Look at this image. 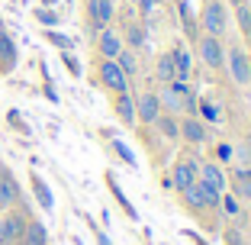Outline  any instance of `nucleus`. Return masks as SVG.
I'll return each instance as SVG.
<instances>
[{
    "label": "nucleus",
    "mask_w": 251,
    "mask_h": 245,
    "mask_svg": "<svg viewBox=\"0 0 251 245\" xmlns=\"http://www.w3.org/2000/svg\"><path fill=\"white\" fill-rule=\"evenodd\" d=\"M26 219H29V210L23 207H13V210H3V216H0V242L3 245H16L23 236V229H26Z\"/></svg>",
    "instance_id": "nucleus-2"
},
{
    "label": "nucleus",
    "mask_w": 251,
    "mask_h": 245,
    "mask_svg": "<svg viewBox=\"0 0 251 245\" xmlns=\"http://www.w3.org/2000/svg\"><path fill=\"white\" fill-rule=\"evenodd\" d=\"M197 171H200V158L193 152H184V155L174 162V171H171V181H174V191H184L197 181Z\"/></svg>",
    "instance_id": "nucleus-6"
},
{
    "label": "nucleus",
    "mask_w": 251,
    "mask_h": 245,
    "mask_svg": "<svg viewBox=\"0 0 251 245\" xmlns=\"http://www.w3.org/2000/svg\"><path fill=\"white\" fill-rule=\"evenodd\" d=\"M187 239H193V245H206V242H203V239L197 236V232H190V229H187Z\"/></svg>",
    "instance_id": "nucleus-38"
},
{
    "label": "nucleus",
    "mask_w": 251,
    "mask_h": 245,
    "mask_svg": "<svg viewBox=\"0 0 251 245\" xmlns=\"http://www.w3.org/2000/svg\"><path fill=\"white\" fill-rule=\"evenodd\" d=\"M200 58L206 68H222L226 65V49H222L219 36H203L200 39Z\"/></svg>",
    "instance_id": "nucleus-10"
},
{
    "label": "nucleus",
    "mask_w": 251,
    "mask_h": 245,
    "mask_svg": "<svg viewBox=\"0 0 251 245\" xmlns=\"http://www.w3.org/2000/svg\"><path fill=\"white\" fill-rule=\"evenodd\" d=\"M106 184H110V191H113V197H116V203H119V207L126 210V216H129V219H139V213H135V207L129 203V197L123 193V187L116 184V178H113V174H106Z\"/></svg>",
    "instance_id": "nucleus-20"
},
{
    "label": "nucleus",
    "mask_w": 251,
    "mask_h": 245,
    "mask_svg": "<svg viewBox=\"0 0 251 245\" xmlns=\"http://www.w3.org/2000/svg\"><path fill=\"white\" fill-rule=\"evenodd\" d=\"M0 32H3V26H0Z\"/></svg>",
    "instance_id": "nucleus-41"
},
{
    "label": "nucleus",
    "mask_w": 251,
    "mask_h": 245,
    "mask_svg": "<svg viewBox=\"0 0 251 245\" xmlns=\"http://www.w3.org/2000/svg\"><path fill=\"white\" fill-rule=\"evenodd\" d=\"M216 158H219V162H226V158H232V145H226V142H219V145H216Z\"/></svg>",
    "instance_id": "nucleus-34"
},
{
    "label": "nucleus",
    "mask_w": 251,
    "mask_h": 245,
    "mask_svg": "<svg viewBox=\"0 0 251 245\" xmlns=\"http://www.w3.org/2000/svg\"><path fill=\"white\" fill-rule=\"evenodd\" d=\"M161 187H164V191H174V181H171V174H161Z\"/></svg>",
    "instance_id": "nucleus-37"
},
{
    "label": "nucleus",
    "mask_w": 251,
    "mask_h": 245,
    "mask_svg": "<svg viewBox=\"0 0 251 245\" xmlns=\"http://www.w3.org/2000/svg\"><path fill=\"white\" fill-rule=\"evenodd\" d=\"M180 23L190 36H197V23H193V10H190V0H180Z\"/></svg>",
    "instance_id": "nucleus-25"
},
{
    "label": "nucleus",
    "mask_w": 251,
    "mask_h": 245,
    "mask_svg": "<svg viewBox=\"0 0 251 245\" xmlns=\"http://www.w3.org/2000/svg\"><path fill=\"white\" fill-rule=\"evenodd\" d=\"M155 126L161 129L168 139H180V123H177V116H168V113H161V116L155 119Z\"/></svg>",
    "instance_id": "nucleus-22"
},
{
    "label": "nucleus",
    "mask_w": 251,
    "mask_h": 245,
    "mask_svg": "<svg viewBox=\"0 0 251 245\" xmlns=\"http://www.w3.org/2000/svg\"><path fill=\"white\" fill-rule=\"evenodd\" d=\"M7 123H10V126L16 129V133L29 136V126H26V123H23V119H20V110H10V113H7Z\"/></svg>",
    "instance_id": "nucleus-30"
},
{
    "label": "nucleus",
    "mask_w": 251,
    "mask_h": 245,
    "mask_svg": "<svg viewBox=\"0 0 251 245\" xmlns=\"http://www.w3.org/2000/svg\"><path fill=\"white\" fill-rule=\"evenodd\" d=\"M65 65H68V71H71V75H74V78L81 75V61L74 58V55H71V52H65Z\"/></svg>",
    "instance_id": "nucleus-33"
},
{
    "label": "nucleus",
    "mask_w": 251,
    "mask_h": 245,
    "mask_svg": "<svg viewBox=\"0 0 251 245\" xmlns=\"http://www.w3.org/2000/svg\"><path fill=\"white\" fill-rule=\"evenodd\" d=\"M97 81L103 84L106 90H113V94H126L129 87V78L123 75V68L116 65V58H100L97 61Z\"/></svg>",
    "instance_id": "nucleus-3"
},
{
    "label": "nucleus",
    "mask_w": 251,
    "mask_h": 245,
    "mask_svg": "<svg viewBox=\"0 0 251 245\" xmlns=\"http://www.w3.org/2000/svg\"><path fill=\"white\" fill-rule=\"evenodd\" d=\"M248 226H251V210H248Z\"/></svg>",
    "instance_id": "nucleus-40"
},
{
    "label": "nucleus",
    "mask_w": 251,
    "mask_h": 245,
    "mask_svg": "<svg viewBox=\"0 0 251 245\" xmlns=\"http://www.w3.org/2000/svg\"><path fill=\"white\" fill-rule=\"evenodd\" d=\"M171 55H174V81H190V71H193V58H190V52L187 49H171Z\"/></svg>",
    "instance_id": "nucleus-18"
},
{
    "label": "nucleus",
    "mask_w": 251,
    "mask_h": 245,
    "mask_svg": "<svg viewBox=\"0 0 251 245\" xmlns=\"http://www.w3.org/2000/svg\"><path fill=\"white\" fill-rule=\"evenodd\" d=\"M197 181H203L206 187H213V191H219V193H226V187H229V178H226V171H222L219 162H200Z\"/></svg>",
    "instance_id": "nucleus-11"
},
{
    "label": "nucleus",
    "mask_w": 251,
    "mask_h": 245,
    "mask_svg": "<svg viewBox=\"0 0 251 245\" xmlns=\"http://www.w3.org/2000/svg\"><path fill=\"white\" fill-rule=\"evenodd\" d=\"M158 78L161 81H174V55L164 52L161 58H158Z\"/></svg>",
    "instance_id": "nucleus-23"
},
{
    "label": "nucleus",
    "mask_w": 251,
    "mask_h": 245,
    "mask_svg": "<svg viewBox=\"0 0 251 245\" xmlns=\"http://www.w3.org/2000/svg\"><path fill=\"white\" fill-rule=\"evenodd\" d=\"M161 0H139V7H142V13H151V10L158 7Z\"/></svg>",
    "instance_id": "nucleus-35"
},
{
    "label": "nucleus",
    "mask_w": 251,
    "mask_h": 245,
    "mask_svg": "<svg viewBox=\"0 0 251 245\" xmlns=\"http://www.w3.org/2000/svg\"><path fill=\"white\" fill-rule=\"evenodd\" d=\"M135 116H142L145 126H155V119L161 116V100H158V94L142 90V94L135 97Z\"/></svg>",
    "instance_id": "nucleus-9"
},
{
    "label": "nucleus",
    "mask_w": 251,
    "mask_h": 245,
    "mask_svg": "<svg viewBox=\"0 0 251 245\" xmlns=\"http://www.w3.org/2000/svg\"><path fill=\"white\" fill-rule=\"evenodd\" d=\"M226 23H229L226 7H222L219 0H209L206 7H203V29H206V36H222L226 32Z\"/></svg>",
    "instance_id": "nucleus-8"
},
{
    "label": "nucleus",
    "mask_w": 251,
    "mask_h": 245,
    "mask_svg": "<svg viewBox=\"0 0 251 245\" xmlns=\"http://www.w3.org/2000/svg\"><path fill=\"white\" fill-rule=\"evenodd\" d=\"M29 184H32V193H36L39 207H42L45 213H52V207H55V197H52V191H49V184H45V181L39 178L36 171H32V174H29Z\"/></svg>",
    "instance_id": "nucleus-19"
},
{
    "label": "nucleus",
    "mask_w": 251,
    "mask_h": 245,
    "mask_svg": "<svg viewBox=\"0 0 251 245\" xmlns=\"http://www.w3.org/2000/svg\"><path fill=\"white\" fill-rule=\"evenodd\" d=\"M123 49H126V42H123V36H119L116 29L106 26V29L97 32V55H100V58H116Z\"/></svg>",
    "instance_id": "nucleus-12"
},
{
    "label": "nucleus",
    "mask_w": 251,
    "mask_h": 245,
    "mask_svg": "<svg viewBox=\"0 0 251 245\" xmlns=\"http://www.w3.org/2000/svg\"><path fill=\"white\" fill-rule=\"evenodd\" d=\"M116 65L123 68L126 78H135V75H139V58H135V49H123V52L116 55Z\"/></svg>",
    "instance_id": "nucleus-21"
},
{
    "label": "nucleus",
    "mask_w": 251,
    "mask_h": 245,
    "mask_svg": "<svg viewBox=\"0 0 251 245\" xmlns=\"http://www.w3.org/2000/svg\"><path fill=\"white\" fill-rule=\"evenodd\" d=\"M226 236H229V242H232V245H245V242H242V236H238L235 229H229V232H226Z\"/></svg>",
    "instance_id": "nucleus-36"
},
{
    "label": "nucleus",
    "mask_w": 251,
    "mask_h": 245,
    "mask_svg": "<svg viewBox=\"0 0 251 245\" xmlns=\"http://www.w3.org/2000/svg\"><path fill=\"white\" fill-rule=\"evenodd\" d=\"M180 142H187V145H203L206 142V126H203V119L200 116H184L180 119Z\"/></svg>",
    "instance_id": "nucleus-13"
},
{
    "label": "nucleus",
    "mask_w": 251,
    "mask_h": 245,
    "mask_svg": "<svg viewBox=\"0 0 251 245\" xmlns=\"http://www.w3.org/2000/svg\"><path fill=\"white\" fill-rule=\"evenodd\" d=\"M197 110L203 113V119H209V123H219L222 119V110L213 104V100H197Z\"/></svg>",
    "instance_id": "nucleus-24"
},
{
    "label": "nucleus",
    "mask_w": 251,
    "mask_h": 245,
    "mask_svg": "<svg viewBox=\"0 0 251 245\" xmlns=\"http://www.w3.org/2000/svg\"><path fill=\"white\" fill-rule=\"evenodd\" d=\"M113 152H116V155L123 158V162L129 164V168H132V164H135V155H132V149H129V145H126L123 139H113Z\"/></svg>",
    "instance_id": "nucleus-27"
},
{
    "label": "nucleus",
    "mask_w": 251,
    "mask_h": 245,
    "mask_svg": "<svg viewBox=\"0 0 251 245\" xmlns=\"http://www.w3.org/2000/svg\"><path fill=\"white\" fill-rule=\"evenodd\" d=\"M97 242H100V245H113V242H110V239H106V236H103V232H97Z\"/></svg>",
    "instance_id": "nucleus-39"
},
{
    "label": "nucleus",
    "mask_w": 251,
    "mask_h": 245,
    "mask_svg": "<svg viewBox=\"0 0 251 245\" xmlns=\"http://www.w3.org/2000/svg\"><path fill=\"white\" fill-rule=\"evenodd\" d=\"M180 200H184V207H190V210H216L219 200H222V193L213 191V187H206L203 181H193L190 187L180 191Z\"/></svg>",
    "instance_id": "nucleus-1"
},
{
    "label": "nucleus",
    "mask_w": 251,
    "mask_h": 245,
    "mask_svg": "<svg viewBox=\"0 0 251 245\" xmlns=\"http://www.w3.org/2000/svg\"><path fill=\"white\" fill-rule=\"evenodd\" d=\"M226 65H229L232 81H235L238 87H248V84H251V55L245 52L242 45L229 49V55H226Z\"/></svg>",
    "instance_id": "nucleus-5"
},
{
    "label": "nucleus",
    "mask_w": 251,
    "mask_h": 245,
    "mask_svg": "<svg viewBox=\"0 0 251 245\" xmlns=\"http://www.w3.org/2000/svg\"><path fill=\"white\" fill-rule=\"evenodd\" d=\"M0 245H3V242H0Z\"/></svg>",
    "instance_id": "nucleus-42"
},
{
    "label": "nucleus",
    "mask_w": 251,
    "mask_h": 245,
    "mask_svg": "<svg viewBox=\"0 0 251 245\" xmlns=\"http://www.w3.org/2000/svg\"><path fill=\"white\" fill-rule=\"evenodd\" d=\"M238 26H242L245 36H251V10L245 3H238Z\"/></svg>",
    "instance_id": "nucleus-29"
},
{
    "label": "nucleus",
    "mask_w": 251,
    "mask_h": 245,
    "mask_svg": "<svg viewBox=\"0 0 251 245\" xmlns=\"http://www.w3.org/2000/svg\"><path fill=\"white\" fill-rule=\"evenodd\" d=\"M126 39H129V49H142V45H145V29H139V26H129V29H126Z\"/></svg>",
    "instance_id": "nucleus-26"
},
{
    "label": "nucleus",
    "mask_w": 251,
    "mask_h": 245,
    "mask_svg": "<svg viewBox=\"0 0 251 245\" xmlns=\"http://www.w3.org/2000/svg\"><path fill=\"white\" fill-rule=\"evenodd\" d=\"M113 0H87V26L90 32H100L113 23Z\"/></svg>",
    "instance_id": "nucleus-7"
},
{
    "label": "nucleus",
    "mask_w": 251,
    "mask_h": 245,
    "mask_svg": "<svg viewBox=\"0 0 251 245\" xmlns=\"http://www.w3.org/2000/svg\"><path fill=\"white\" fill-rule=\"evenodd\" d=\"M23 203V187L16 181V174L0 162V210H13Z\"/></svg>",
    "instance_id": "nucleus-4"
},
{
    "label": "nucleus",
    "mask_w": 251,
    "mask_h": 245,
    "mask_svg": "<svg viewBox=\"0 0 251 245\" xmlns=\"http://www.w3.org/2000/svg\"><path fill=\"white\" fill-rule=\"evenodd\" d=\"M113 113H116V119L123 123V126H135V97L126 90V94H113Z\"/></svg>",
    "instance_id": "nucleus-15"
},
{
    "label": "nucleus",
    "mask_w": 251,
    "mask_h": 245,
    "mask_svg": "<svg viewBox=\"0 0 251 245\" xmlns=\"http://www.w3.org/2000/svg\"><path fill=\"white\" fill-rule=\"evenodd\" d=\"M229 187H232V197H235V200H248L251 203V168H248V164L232 168Z\"/></svg>",
    "instance_id": "nucleus-14"
},
{
    "label": "nucleus",
    "mask_w": 251,
    "mask_h": 245,
    "mask_svg": "<svg viewBox=\"0 0 251 245\" xmlns=\"http://www.w3.org/2000/svg\"><path fill=\"white\" fill-rule=\"evenodd\" d=\"M16 245H49V229L42 226V219H26V229H23L20 242Z\"/></svg>",
    "instance_id": "nucleus-17"
},
{
    "label": "nucleus",
    "mask_w": 251,
    "mask_h": 245,
    "mask_svg": "<svg viewBox=\"0 0 251 245\" xmlns=\"http://www.w3.org/2000/svg\"><path fill=\"white\" fill-rule=\"evenodd\" d=\"M219 207H226V213H229V216H235V213H238V200L232 197V193H222Z\"/></svg>",
    "instance_id": "nucleus-31"
},
{
    "label": "nucleus",
    "mask_w": 251,
    "mask_h": 245,
    "mask_svg": "<svg viewBox=\"0 0 251 245\" xmlns=\"http://www.w3.org/2000/svg\"><path fill=\"white\" fill-rule=\"evenodd\" d=\"M16 61H20V52H16V42L0 32V75H13L16 71Z\"/></svg>",
    "instance_id": "nucleus-16"
},
{
    "label": "nucleus",
    "mask_w": 251,
    "mask_h": 245,
    "mask_svg": "<svg viewBox=\"0 0 251 245\" xmlns=\"http://www.w3.org/2000/svg\"><path fill=\"white\" fill-rule=\"evenodd\" d=\"M36 20L45 23V26H55V23H58V16H55L52 10H36Z\"/></svg>",
    "instance_id": "nucleus-32"
},
{
    "label": "nucleus",
    "mask_w": 251,
    "mask_h": 245,
    "mask_svg": "<svg viewBox=\"0 0 251 245\" xmlns=\"http://www.w3.org/2000/svg\"><path fill=\"white\" fill-rule=\"evenodd\" d=\"M45 39H49L52 45H58L61 52H71V39H68V36H61V32H52V29H49V32H45Z\"/></svg>",
    "instance_id": "nucleus-28"
}]
</instances>
